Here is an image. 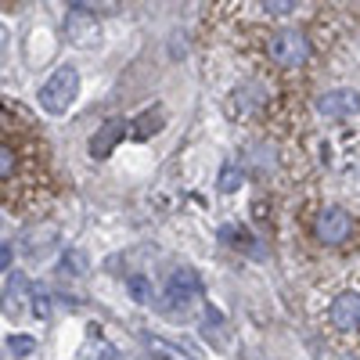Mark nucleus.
<instances>
[{
  "label": "nucleus",
  "mask_w": 360,
  "mask_h": 360,
  "mask_svg": "<svg viewBox=\"0 0 360 360\" xmlns=\"http://www.w3.org/2000/svg\"><path fill=\"white\" fill-rule=\"evenodd\" d=\"M324 332L339 346L360 353V281L339 288L324 310Z\"/></svg>",
  "instance_id": "f03ea898"
},
{
  "label": "nucleus",
  "mask_w": 360,
  "mask_h": 360,
  "mask_svg": "<svg viewBox=\"0 0 360 360\" xmlns=\"http://www.w3.org/2000/svg\"><path fill=\"white\" fill-rule=\"evenodd\" d=\"M127 292L137 299V303H148V295H152V281H148L144 274H130L127 278Z\"/></svg>",
  "instance_id": "f8f14e48"
},
{
  "label": "nucleus",
  "mask_w": 360,
  "mask_h": 360,
  "mask_svg": "<svg viewBox=\"0 0 360 360\" xmlns=\"http://www.w3.org/2000/svg\"><path fill=\"white\" fill-rule=\"evenodd\" d=\"M220 234H224V242H227V245H238V249H249L252 256H259V245H252V234H245L242 227H224Z\"/></svg>",
  "instance_id": "9b49d317"
},
{
  "label": "nucleus",
  "mask_w": 360,
  "mask_h": 360,
  "mask_svg": "<svg viewBox=\"0 0 360 360\" xmlns=\"http://www.w3.org/2000/svg\"><path fill=\"white\" fill-rule=\"evenodd\" d=\"M98 18L90 15V11H83V4H72V11L65 15V37H69V44H76V47H94L98 44Z\"/></svg>",
  "instance_id": "0eeeda50"
},
{
  "label": "nucleus",
  "mask_w": 360,
  "mask_h": 360,
  "mask_svg": "<svg viewBox=\"0 0 360 360\" xmlns=\"http://www.w3.org/2000/svg\"><path fill=\"white\" fill-rule=\"evenodd\" d=\"M0 263H4V270H8V263H11V249H8V242H4V249H0Z\"/></svg>",
  "instance_id": "f3484780"
},
{
  "label": "nucleus",
  "mask_w": 360,
  "mask_h": 360,
  "mask_svg": "<svg viewBox=\"0 0 360 360\" xmlns=\"http://www.w3.org/2000/svg\"><path fill=\"white\" fill-rule=\"evenodd\" d=\"M162 123H166V112H162V108H148V112H141V115H137V123H134V137H137V141H148L152 134H159V130H162Z\"/></svg>",
  "instance_id": "9d476101"
},
{
  "label": "nucleus",
  "mask_w": 360,
  "mask_h": 360,
  "mask_svg": "<svg viewBox=\"0 0 360 360\" xmlns=\"http://www.w3.org/2000/svg\"><path fill=\"white\" fill-rule=\"evenodd\" d=\"M266 11H274V15H288L295 4H288V0H274V4H263Z\"/></svg>",
  "instance_id": "dca6fc26"
},
{
  "label": "nucleus",
  "mask_w": 360,
  "mask_h": 360,
  "mask_svg": "<svg viewBox=\"0 0 360 360\" xmlns=\"http://www.w3.org/2000/svg\"><path fill=\"white\" fill-rule=\"evenodd\" d=\"M0 184H4V209L25 213V205L40 202L47 188L44 141L25 119L4 105V144H0Z\"/></svg>",
  "instance_id": "f257e3e1"
},
{
  "label": "nucleus",
  "mask_w": 360,
  "mask_h": 360,
  "mask_svg": "<svg viewBox=\"0 0 360 360\" xmlns=\"http://www.w3.org/2000/svg\"><path fill=\"white\" fill-rule=\"evenodd\" d=\"M307 54H310L307 37L292 33V29H285V33H274V40H270V58H274L278 65H285V69L303 65V62H307Z\"/></svg>",
  "instance_id": "39448f33"
},
{
  "label": "nucleus",
  "mask_w": 360,
  "mask_h": 360,
  "mask_svg": "<svg viewBox=\"0 0 360 360\" xmlns=\"http://www.w3.org/2000/svg\"><path fill=\"white\" fill-rule=\"evenodd\" d=\"M148 342H152V349H162L169 360H195V356H188L184 349H176V346H169L166 339H148Z\"/></svg>",
  "instance_id": "4468645a"
},
{
  "label": "nucleus",
  "mask_w": 360,
  "mask_h": 360,
  "mask_svg": "<svg viewBox=\"0 0 360 360\" xmlns=\"http://www.w3.org/2000/svg\"><path fill=\"white\" fill-rule=\"evenodd\" d=\"M317 238L328 245H342L346 238L356 231V220L346 213V209H321V217H317Z\"/></svg>",
  "instance_id": "20e7f679"
},
{
  "label": "nucleus",
  "mask_w": 360,
  "mask_h": 360,
  "mask_svg": "<svg viewBox=\"0 0 360 360\" xmlns=\"http://www.w3.org/2000/svg\"><path fill=\"white\" fill-rule=\"evenodd\" d=\"M202 295V281H198V274L191 266H180V270H173V278H169V285H166V303H169V310H184L188 303H195V299Z\"/></svg>",
  "instance_id": "423d86ee"
},
{
  "label": "nucleus",
  "mask_w": 360,
  "mask_h": 360,
  "mask_svg": "<svg viewBox=\"0 0 360 360\" xmlns=\"http://www.w3.org/2000/svg\"><path fill=\"white\" fill-rule=\"evenodd\" d=\"M317 112L328 119H349L353 112H360V94L356 90H332L317 101Z\"/></svg>",
  "instance_id": "6e6552de"
},
{
  "label": "nucleus",
  "mask_w": 360,
  "mask_h": 360,
  "mask_svg": "<svg viewBox=\"0 0 360 360\" xmlns=\"http://www.w3.org/2000/svg\"><path fill=\"white\" fill-rule=\"evenodd\" d=\"M234 188H238V173H234V166H227L220 176V191H234Z\"/></svg>",
  "instance_id": "2eb2a0df"
},
{
  "label": "nucleus",
  "mask_w": 360,
  "mask_h": 360,
  "mask_svg": "<svg viewBox=\"0 0 360 360\" xmlns=\"http://www.w3.org/2000/svg\"><path fill=\"white\" fill-rule=\"evenodd\" d=\"M76 94H79V72H76L72 65H62V69H58V72L40 86V105H44V112H51V115H62V112L72 108Z\"/></svg>",
  "instance_id": "7ed1b4c3"
},
{
  "label": "nucleus",
  "mask_w": 360,
  "mask_h": 360,
  "mask_svg": "<svg viewBox=\"0 0 360 360\" xmlns=\"http://www.w3.org/2000/svg\"><path fill=\"white\" fill-rule=\"evenodd\" d=\"M123 134H127V119H108V123L90 137V155H94V159H108L115 152V144L123 141Z\"/></svg>",
  "instance_id": "1a4fd4ad"
},
{
  "label": "nucleus",
  "mask_w": 360,
  "mask_h": 360,
  "mask_svg": "<svg viewBox=\"0 0 360 360\" xmlns=\"http://www.w3.org/2000/svg\"><path fill=\"white\" fill-rule=\"evenodd\" d=\"M37 349V339H29V335H8V353L11 356H29Z\"/></svg>",
  "instance_id": "ddd939ff"
}]
</instances>
